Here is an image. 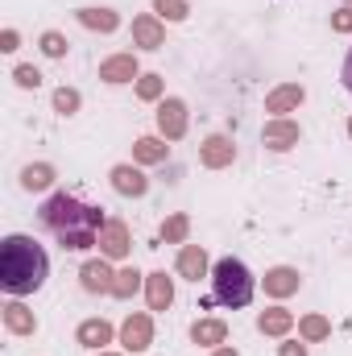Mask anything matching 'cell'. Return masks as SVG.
I'll return each instance as SVG.
<instances>
[{
    "label": "cell",
    "mask_w": 352,
    "mask_h": 356,
    "mask_svg": "<svg viewBox=\"0 0 352 356\" xmlns=\"http://www.w3.org/2000/svg\"><path fill=\"white\" fill-rule=\"evenodd\" d=\"M75 17H79V25H88V29H99V33H112V29L120 25V17H116L112 8H79Z\"/></svg>",
    "instance_id": "obj_22"
},
{
    "label": "cell",
    "mask_w": 352,
    "mask_h": 356,
    "mask_svg": "<svg viewBox=\"0 0 352 356\" xmlns=\"http://www.w3.org/2000/svg\"><path fill=\"white\" fill-rule=\"evenodd\" d=\"M13 79H17V88H25V91H33L38 83H42L38 67H17V71H13Z\"/></svg>",
    "instance_id": "obj_31"
},
{
    "label": "cell",
    "mask_w": 352,
    "mask_h": 356,
    "mask_svg": "<svg viewBox=\"0 0 352 356\" xmlns=\"http://www.w3.org/2000/svg\"><path fill=\"white\" fill-rule=\"evenodd\" d=\"M112 186H116V195H125V199H141L145 191H150V178L141 175L137 166H112Z\"/></svg>",
    "instance_id": "obj_11"
},
{
    "label": "cell",
    "mask_w": 352,
    "mask_h": 356,
    "mask_svg": "<svg viewBox=\"0 0 352 356\" xmlns=\"http://www.w3.org/2000/svg\"><path fill=\"white\" fill-rule=\"evenodd\" d=\"M158 133L166 137V141H178V137H186V104L182 99H162L158 104Z\"/></svg>",
    "instance_id": "obj_8"
},
{
    "label": "cell",
    "mask_w": 352,
    "mask_h": 356,
    "mask_svg": "<svg viewBox=\"0 0 352 356\" xmlns=\"http://www.w3.org/2000/svg\"><path fill=\"white\" fill-rule=\"evenodd\" d=\"M145 298H150V311H166L175 302V282L158 269V273H145Z\"/></svg>",
    "instance_id": "obj_15"
},
{
    "label": "cell",
    "mask_w": 352,
    "mask_h": 356,
    "mask_svg": "<svg viewBox=\"0 0 352 356\" xmlns=\"http://www.w3.org/2000/svg\"><path fill=\"white\" fill-rule=\"evenodd\" d=\"M191 340L203 344V348H216V344L228 340V323L224 319H195L191 323Z\"/></svg>",
    "instance_id": "obj_19"
},
{
    "label": "cell",
    "mask_w": 352,
    "mask_h": 356,
    "mask_svg": "<svg viewBox=\"0 0 352 356\" xmlns=\"http://www.w3.org/2000/svg\"><path fill=\"white\" fill-rule=\"evenodd\" d=\"M154 13H158L162 21H186L191 4H186V0H154Z\"/></svg>",
    "instance_id": "obj_28"
},
{
    "label": "cell",
    "mask_w": 352,
    "mask_h": 356,
    "mask_svg": "<svg viewBox=\"0 0 352 356\" xmlns=\"http://www.w3.org/2000/svg\"><path fill=\"white\" fill-rule=\"evenodd\" d=\"M17 46H21V33H17V29H4V33H0V50H4V54H13Z\"/></svg>",
    "instance_id": "obj_33"
},
{
    "label": "cell",
    "mask_w": 352,
    "mask_h": 356,
    "mask_svg": "<svg viewBox=\"0 0 352 356\" xmlns=\"http://www.w3.org/2000/svg\"><path fill=\"white\" fill-rule=\"evenodd\" d=\"M79 282H83V290H88V294H112L116 273H112V266L99 257V261H88V266L79 269Z\"/></svg>",
    "instance_id": "obj_12"
},
{
    "label": "cell",
    "mask_w": 352,
    "mask_h": 356,
    "mask_svg": "<svg viewBox=\"0 0 352 356\" xmlns=\"http://www.w3.org/2000/svg\"><path fill=\"white\" fill-rule=\"evenodd\" d=\"M133 42H137L141 50H162V42H166V25H162V17H158V13H141V17H133Z\"/></svg>",
    "instance_id": "obj_9"
},
{
    "label": "cell",
    "mask_w": 352,
    "mask_h": 356,
    "mask_svg": "<svg viewBox=\"0 0 352 356\" xmlns=\"http://www.w3.org/2000/svg\"><path fill=\"white\" fill-rule=\"evenodd\" d=\"M278 356H307V344H294V340H286V344L278 348Z\"/></svg>",
    "instance_id": "obj_34"
},
{
    "label": "cell",
    "mask_w": 352,
    "mask_h": 356,
    "mask_svg": "<svg viewBox=\"0 0 352 356\" xmlns=\"http://www.w3.org/2000/svg\"><path fill=\"white\" fill-rule=\"evenodd\" d=\"M99 79H104V83H133V79H141L137 58H133V54H112V58H104V63H99Z\"/></svg>",
    "instance_id": "obj_10"
},
{
    "label": "cell",
    "mask_w": 352,
    "mask_h": 356,
    "mask_svg": "<svg viewBox=\"0 0 352 356\" xmlns=\"http://www.w3.org/2000/svg\"><path fill=\"white\" fill-rule=\"evenodd\" d=\"M211 356H237V348H216Z\"/></svg>",
    "instance_id": "obj_36"
},
{
    "label": "cell",
    "mask_w": 352,
    "mask_h": 356,
    "mask_svg": "<svg viewBox=\"0 0 352 356\" xmlns=\"http://www.w3.org/2000/svg\"><path fill=\"white\" fill-rule=\"evenodd\" d=\"M298 336H303L307 344H323V340L332 336V323H328L323 315H303V319H298Z\"/></svg>",
    "instance_id": "obj_24"
},
{
    "label": "cell",
    "mask_w": 352,
    "mask_h": 356,
    "mask_svg": "<svg viewBox=\"0 0 352 356\" xmlns=\"http://www.w3.org/2000/svg\"><path fill=\"white\" fill-rule=\"evenodd\" d=\"M298 269H290V266H273L269 273H265V294L269 298H290L294 290H298Z\"/></svg>",
    "instance_id": "obj_14"
},
{
    "label": "cell",
    "mask_w": 352,
    "mask_h": 356,
    "mask_svg": "<svg viewBox=\"0 0 352 356\" xmlns=\"http://www.w3.org/2000/svg\"><path fill=\"white\" fill-rule=\"evenodd\" d=\"M38 220H42V228H46L63 249H71V253H88L91 245H99V232H104V224H108V220H104V207H91V203L67 195V191L50 195V199L42 203Z\"/></svg>",
    "instance_id": "obj_1"
},
{
    "label": "cell",
    "mask_w": 352,
    "mask_h": 356,
    "mask_svg": "<svg viewBox=\"0 0 352 356\" xmlns=\"http://www.w3.org/2000/svg\"><path fill=\"white\" fill-rule=\"evenodd\" d=\"M67 46H71V42H67L58 29H46V33H42V54H46V58H63Z\"/></svg>",
    "instance_id": "obj_29"
},
{
    "label": "cell",
    "mask_w": 352,
    "mask_h": 356,
    "mask_svg": "<svg viewBox=\"0 0 352 356\" xmlns=\"http://www.w3.org/2000/svg\"><path fill=\"white\" fill-rule=\"evenodd\" d=\"M4 327L13 332V336H33L38 332V315L25 307V302H4Z\"/></svg>",
    "instance_id": "obj_16"
},
{
    "label": "cell",
    "mask_w": 352,
    "mask_h": 356,
    "mask_svg": "<svg viewBox=\"0 0 352 356\" xmlns=\"http://www.w3.org/2000/svg\"><path fill=\"white\" fill-rule=\"evenodd\" d=\"M79 104H83V99H79V91L75 88H58L54 91V112H58V116H75Z\"/></svg>",
    "instance_id": "obj_27"
},
{
    "label": "cell",
    "mask_w": 352,
    "mask_h": 356,
    "mask_svg": "<svg viewBox=\"0 0 352 356\" xmlns=\"http://www.w3.org/2000/svg\"><path fill=\"white\" fill-rule=\"evenodd\" d=\"M290 327H294V315H290L286 307H269V311L257 315V332H262V336H286Z\"/></svg>",
    "instance_id": "obj_21"
},
{
    "label": "cell",
    "mask_w": 352,
    "mask_h": 356,
    "mask_svg": "<svg viewBox=\"0 0 352 356\" xmlns=\"http://www.w3.org/2000/svg\"><path fill=\"white\" fill-rule=\"evenodd\" d=\"M340 79H344V88L352 91V50H349V58H344V71H340Z\"/></svg>",
    "instance_id": "obj_35"
},
{
    "label": "cell",
    "mask_w": 352,
    "mask_h": 356,
    "mask_svg": "<svg viewBox=\"0 0 352 356\" xmlns=\"http://www.w3.org/2000/svg\"><path fill=\"white\" fill-rule=\"evenodd\" d=\"M141 290V273L129 266V269H116V282H112V298H133Z\"/></svg>",
    "instance_id": "obj_25"
},
{
    "label": "cell",
    "mask_w": 352,
    "mask_h": 356,
    "mask_svg": "<svg viewBox=\"0 0 352 356\" xmlns=\"http://www.w3.org/2000/svg\"><path fill=\"white\" fill-rule=\"evenodd\" d=\"M199 162H203L207 170H224V166H232V162H237V145H232V137L211 133V137L199 145Z\"/></svg>",
    "instance_id": "obj_6"
},
{
    "label": "cell",
    "mask_w": 352,
    "mask_h": 356,
    "mask_svg": "<svg viewBox=\"0 0 352 356\" xmlns=\"http://www.w3.org/2000/svg\"><path fill=\"white\" fill-rule=\"evenodd\" d=\"M298 124L294 120H286V116H273L269 124L262 129V145L265 149H273V154H286V149H294L298 145Z\"/></svg>",
    "instance_id": "obj_5"
},
{
    "label": "cell",
    "mask_w": 352,
    "mask_h": 356,
    "mask_svg": "<svg viewBox=\"0 0 352 356\" xmlns=\"http://www.w3.org/2000/svg\"><path fill=\"white\" fill-rule=\"evenodd\" d=\"M75 340L83 344V348H104V344H112V323L108 319H83L79 323V332H75Z\"/></svg>",
    "instance_id": "obj_20"
},
{
    "label": "cell",
    "mask_w": 352,
    "mask_h": 356,
    "mask_svg": "<svg viewBox=\"0 0 352 356\" xmlns=\"http://www.w3.org/2000/svg\"><path fill=\"white\" fill-rule=\"evenodd\" d=\"M162 88H166L162 75H141V79H137V95H141V99H162Z\"/></svg>",
    "instance_id": "obj_30"
},
{
    "label": "cell",
    "mask_w": 352,
    "mask_h": 356,
    "mask_svg": "<svg viewBox=\"0 0 352 356\" xmlns=\"http://www.w3.org/2000/svg\"><path fill=\"white\" fill-rule=\"evenodd\" d=\"M253 290H257V282H253V273L245 261H237V257H224V261H216L211 269V294H216V302L220 307H249L253 302Z\"/></svg>",
    "instance_id": "obj_3"
},
{
    "label": "cell",
    "mask_w": 352,
    "mask_h": 356,
    "mask_svg": "<svg viewBox=\"0 0 352 356\" xmlns=\"http://www.w3.org/2000/svg\"><path fill=\"white\" fill-rule=\"evenodd\" d=\"M120 344L129 348V353H145L150 344H154V319L150 315H129L125 323H120Z\"/></svg>",
    "instance_id": "obj_7"
},
{
    "label": "cell",
    "mask_w": 352,
    "mask_h": 356,
    "mask_svg": "<svg viewBox=\"0 0 352 356\" xmlns=\"http://www.w3.org/2000/svg\"><path fill=\"white\" fill-rule=\"evenodd\" d=\"M166 154H170L166 137H137L133 141V162H141V166H158V162H166Z\"/></svg>",
    "instance_id": "obj_18"
},
{
    "label": "cell",
    "mask_w": 352,
    "mask_h": 356,
    "mask_svg": "<svg viewBox=\"0 0 352 356\" xmlns=\"http://www.w3.org/2000/svg\"><path fill=\"white\" fill-rule=\"evenodd\" d=\"M303 99H307V91L298 88V83H282V88H273L269 95H265V112H273V116H286V112H294Z\"/></svg>",
    "instance_id": "obj_13"
},
{
    "label": "cell",
    "mask_w": 352,
    "mask_h": 356,
    "mask_svg": "<svg viewBox=\"0 0 352 356\" xmlns=\"http://www.w3.org/2000/svg\"><path fill=\"white\" fill-rule=\"evenodd\" d=\"M349 137H352V120H349Z\"/></svg>",
    "instance_id": "obj_38"
},
{
    "label": "cell",
    "mask_w": 352,
    "mask_h": 356,
    "mask_svg": "<svg viewBox=\"0 0 352 356\" xmlns=\"http://www.w3.org/2000/svg\"><path fill=\"white\" fill-rule=\"evenodd\" d=\"M332 29H336V33H352V4H344V8L332 13Z\"/></svg>",
    "instance_id": "obj_32"
},
{
    "label": "cell",
    "mask_w": 352,
    "mask_h": 356,
    "mask_svg": "<svg viewBox=\"0 0 352 356\" xmlns=\"http://www.w3.org/2000/svg\"><path fill=\"white\" fill-rule=\"evenodd\" d=\"M21 186H25V191H46V186H54V166H50V162L25 166V170H21Z\"/></svg>",
    "instance_id": "obj_23"
},
{
    "label": "cell",
    "mask_w": 352,
    "mask_h": 356,
    "mask_svg": "<svg viewBox=\"0 0 352 356\" xmlns=\"http://www.w3.org/2000/svg\"><path fill=\"white\" fill-rule=\"evenodd\" d=\"M99 356H120V353H99Z\"/></svg>",
    "instance_id": "obj_37"
},
{
    "label": "cell",
    "mask_w": 352,
    "mask_h": 356,
    "mask_svg": "<svg viewBox=\"0 0 352 356\" xmlns=\"http://www.w3.org/2000/svg\"><path fill=\"white\" fill-rule=\"evenodd\" d=\"M186 232H191V220L178 211V216H170V220H162V241L166 245H182L186 241Z\"/></svg>",
    "instance_id": "obj_26"
},
{
    "label": "cell",
    "mask_w": 352,
    "mask_h": 356,
    "mask_svg": "<svg viewBox=\"0 0 352 356\" xmlns=\"http://www.w3.org/2000/svg\"><path fill=\"white\" fill-rule=\"evenodd\" d=\"M344 4H352V0H344Z\"/></svg>",
    "instance_id": "obj_39"
},
{
    "label": "cell",
    "mask_w": 352,
    "mask_h": 356,
    "mask_svg": "<svg viewBox=\"0 0 352 356\" xmlns=\"http://www.w3.org/2000/svg\"><path fill=\"white\" fill-rule=\"evenodd\" d=\"M178 273H182L186 282L207 277V253H203V245H182V249H178Z\"/></svg>",
    "instance_id": "obj_17"
},
{
    "label": "cell",
    "mask_w": 352,
    "mask_h": 356,
    "mask_svg": "<svg viewBox=\"0 0 352 356\" xmlns=\"http://www.w3.org/2000/svg\"><path fill=\"white\" fill-rule=\"evenodd\" d=\"M46 273H50V257L33 236L13 232L0 241V290L4 294H13V298L33 294L46 286Z\"/></svg>",
    "instance_id": "obj_2"
},
{
    "label": "cell",
    "mask_w": 352,
    "mask_h": 356,
    "mask_svg": "<svg viewBox=\"0 0 352 356\" xmlns=\"http://www.w3.org/2000/svg\"><path fill=\"white\" fill-rule=\"evenodd\" d=\"M129 249H133L129 224H125V220H108L104 232H99V253H104L108 261H120V257H129Z\"/></svg>",
    "instance_id": "obj_4"
}]
</instances>
